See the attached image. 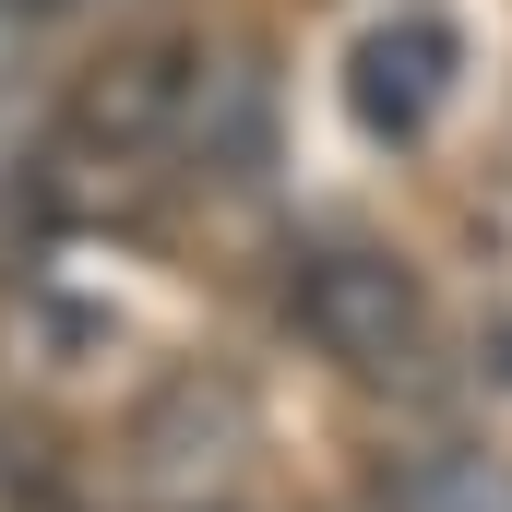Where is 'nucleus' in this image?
I'll return each instance as SVG.
<instances>
[{
  "label": "nucleus",
  "mask_w": 512,
  "mask_h": 512,
  "mask_svg": "<svg viewBox=\"0 0 512 512\" xmlns=\"http://www.w3.org/2000/svg\"><path fill=\"white\" fill-rule=\"evenodd\" d=\"M286 322H298L346 382L417 393L429 370H441V310H429V286H417L393 251H298Z\"/></svg>",
  "instance_id": "1"
},
{
  "label": "nucleus",
  "mask_w": 512,
  "mask_h": 512,
  "mask_svg": "<svg viewBox=\"0 0 512 512\" xmlns=\"http://www.w3.org/2000/svg\"><path fill=\"white\" fill-rule=\"evenodd\" d=\"M453 84H465V36L441 24V12H393L358 36V60H346V108L370 143H417V131L453 108Z\"/></svg>",
  "instance_id": "2"
}]
</instances>
